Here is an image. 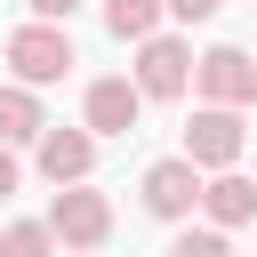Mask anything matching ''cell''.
Wrapping results in <instances>:
<instances>
[{
	"mask_svg": "<svg viewBox=\"0 0 257 257\" xmlns=\"http://www.w3.org/2000/svg\"><path fill=\"white\" fill-rule=\"evenodd\" d=\"M8 64H16V80H32V88L64 80V72H72V40H64V24L32 16L24 32H8Z\"/></svg>",
	"mask_w": 257,
	"mask_h": 257,
	"instance_id": "obj_2",
	"label": "cell"
},
{
	"mask_svg": "<svg viewBox=\"0 0 257 257\" xmlns=\"http://www.w3.org/2000/svg\"><path fill=\"white\" fill-rule=\"evenodd\" d=\"M48 241H56V233L24 217V225H8V233H0V257H48Z\"/></svg>",
	"mask_w": 257,
	"mask_h": 257,
	"instance_id": "obj_12",
	"label": "cell"
},
{
	"mask_svg": "<svg viewBox=\"0 0 257 257\" xmlns=\"http://www.w3.org/2000/svg\"><path fill=\"white\" fill-rule=\"evenodd\" d=\"M24 8H32V16H48V24H64V16L80 8V0H24Z\"/></svg>",
	"mask_w": 257,
	"mask_h": 257,
	"instance_id": "obj_16",
	"label": "cell"
},
{
	"mask_svg": "<svg viewBox=\"0 0 257 257\" xmlns=\"http://www.w3.org/2000/svg\"><path fill=\"white\" fill-rule=\"evenodd\" d=\"M201 209H209V225L233 233V225L257 217V185H249L241 169H209V177H201Z\"/></svg>",
	"mask_w": 257,
	"mask_h": 257,
	"instance_id": "obj_9",
	"label": "cell"
},
{
	"mask_svg": "<svg viewBox=\"0 0 257 257\" xmlns=\"http://www.w3.org/2000/svg\"><path fill=\"white\" fill-rule=\"evenodd\" d=\"M185 80H193V48L169 40V32H145L137 40V88L145 96H185Z\"/></svg>",
	"mask_w": 257,
	"mask_h": 257,
	"instance_id": "obj_4",
	"label": "cell"
},
{
	"mask_svg": "<svg viewBox=\"0 0 257 257\" xmlns=\"http://www.w3.org/2000/svg\"><path fill=\"white\" fill-rule=\"evenodd\" d=\"M145 209L153 217H193L201 209V169L177 153V161H153L145 169Z\"/></svg>",
	"mask_w": 257,
	"mask_h": 257,
	"instance_id": "obj_7",
	"label": "cell"
},
{
	"mask_svg": "<svg viewBox=\"0 0 257 257\" xmlns=\"http://www.w3.org/2000/svg\"><path fill=\"white\" fill-rule=\"evenodd\" d=\"M161 8H169L177 24H209V16H217V0H161Z\"/></svg>",
	"mask_w": 257,
	"mask_h": 257,
	"instance_id": "obj_14",
	"label": "cell"
},
{
	"mask_svg": "<svg viewBox=\"0 0 257 257\" xmlns=\"http://www.w3.org/2000/svg\"><path fill=\"white\" fill-rule=\"evenodd\" d=\"M48 120H40V96H32V80H16V88H0V137L8 145H24V137H40Z\"/></svg>",
	"mask_w": 257,
	"mask_h": 257,
	"instance_id": "obj_10",
	"label": "cell"
},
{
	"mask_svg": "<svg viewBox=\"0 0 257 257\" xmlns=\"http://www.w3.org/2000/svg\"><path fill=\"white\" fill-rule=\"evenodd\" d=\"M193 80H201L209 104H249L257 96V56L249 48H209V56H193Z\"/></svg>",
	"mask_w": 257,
	"mask_h": 257,
	"instance_id": "obj_5",
	"label": "cell"
},
{
	"mask_svg": "<svg viewBox=\"0 0 257 257\" xmlns=\"http://www.w3.org/2000/svg\"><path fill=\"white\" fill-rule=\"evenodd\" d=\"M137 112H145V88L137 80H120V72L88 80V137H128Z\"/></svg>",
	"mask_w": 257,
	"mask_h": 257,
	"instance_id": "obj_6",
	"label": "cell"
},
{
	"mask_svg": "<svg viewBox=\"0 0 257 257\" xmlns=\"http://www.w3.org/2000/svg\"><path fill=\"white\" fill-rule=\"evenodd\" d=\"M241 145H249V128H241V104H201L193 120H185V161L209 177V169H233L241 161Z\"/></svg>",
	"mask_w": 257,
	"mask_h": 257,
	"instance_id": "obj_1",
	"label": "cell"
},
{
	"mask_svg": "<svg viewBox=\"0 0 257 257\" xmlns=\"http://www.w3.org/2000/svg\"><path fill=\"white\" fill-rule=\"evenodd\" d=\"M16 185H24V169H16V153H8V137H0V201H8Z\"/></svg>",
	"mask_w": 257,
	"mask_h": 257,
	"instance_id": "obj_15",
	"label": "cell"
},
{
	"mask_svg": "<svg viewBox=\"0 0 257 257\" xmlns=\"http://www.w3.org/2000/svg\"><path fill=\"white\" fill-rule=\"evenodd\" d=\"M96 169V137L88 128H40V177L48 185H80Z\"/></svg>",
	"mask_w": 257,
	"mask_h": 257,
	"instance_id": "obj_8",
	"label": "cell"
},
{
	"mask_svg": "<svg viewBox=\"0 0 257 257\" xmlns=\"http://www.w3.org/2000/svg\"><path fill=\"white\" fill-rule=\"evenodd\" d=\"M161 24V0H104V32L112 40H145Z\"/></svg>",
	"mask_w": 257,
	"mask_h": 257,
	"instance_id": "obj_11",
	"label": "cell"
},
{
	"mask_svg": "<svg viewBox=\"0 0 257 257\" xmlns=\"http://www.w3.org/2000/svg\"><path fill=\"white\" fill-rule=\"evenodd\" d=\"M169 257H233V249H225V225H209V233H177Z\"/></svg>",
	"mask_w": 257,
	"mask_h": 257,
	"instance_id": "obj_13",
	"label": "cell"
},
{
	"mask_svg": "<svg viewBox=\"0 0 257 257\" xmlns=\"http://www.w3.org/2000/svg\"><path fill=\"white\" fill-rule=\"evenodd\" d=\"M48 233H56L64 249H96V241L112 233V201L88 193V185H56V201H48Z\"/></svg>",
	"mask_w": 257,
	"mask_h": 257,
	"instance_id": "obj_3",
	"label": "cell"
}]
</instances>
